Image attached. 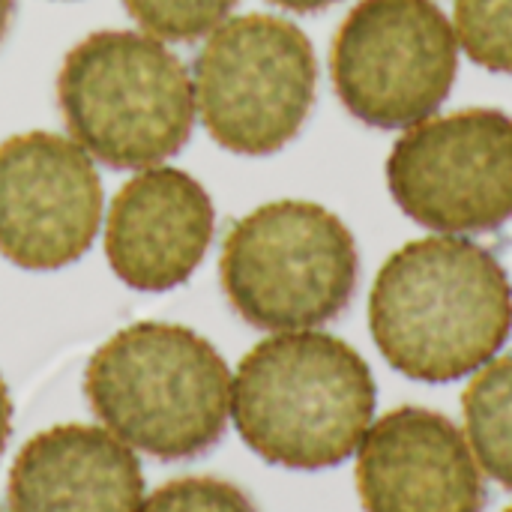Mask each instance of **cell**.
<instances>
[{"instance_id": "cell-1", "label": "cell", "mask_w": 512, "mask_h": 512, "mask_svg": "<svg viewBox=\"0 0 512 512\" xmlns=\"http://www.w3.org/2000/svg\"><path fill=\"white\" fill-rule=\"evenodd\" d=\"M369 330L396 372L426 384L459 381L492 363L510 339V276L468 237L411 240L378 270Z\"/></svg>"}, {"instance_id": "cell-2", "label": "cell", "mask_w": 512, "mask_h": 512, "mask_svg": "<svg viewBox=\"0 0 512 512\" xmlns=\"http://www.w3.org/2000/svg\"><path fill=\"white\" fill-rule=\"evenodd\" d=\"M378 390L342 339L294 330L258 342L231 381V417L252 453L291 471L342 465L366 438Z\"/></svg>"}, {"instance_id": "cell-3", "label": "cell", "mask_w": 512, "mask_h": 512, "mask_svg": "<svg viewBox=\"0 0 512 512\" xmlns=\"http://www.w3.org/2000/svg\"><path fill=\"white\" fill-rule=\"evenodd\" d=\"M231 369L195 330L141 321L114 333L87 363L93 414L123 444L162 462L204 456L231 414Z\"/></svg>"}, {"instance_id": "cell-4", "label": "cell", "mask_w": 512, "mask_h": 512, "mask_svg": "<svg viewBox=\"0 0 512 512\" xmlns=\"http://www.w3.org/2000/svg\"><path fill=\"white\" fill-rule=\"evenodd\" d=\"M66 129L90 159L141 171L177 156L195 126V84L183 60L150 33L84 36L57 75Z\"/></svg>"}, {"instance_id": "cell-5", "label": "cell", "mask_w": 512, "mask_h": 512, "mask_svg": "<svg viewBox=\"0 0 512 512\" xmlns=\"http://www.w3.org/2000/svg\"><path fill=\"white\" fill-rule=\"evenodd\" d=\"M219 279L231 309L270 333L312 330L357 291L360 252L348 225L312 201H270L228 231Z\"/></svg>"}, {"instance_id": "cell-6", "label": "cell", "mask_w": 512, "mask_h": 512, "mask_svg": "<svg viewBox=\"0 0 512 512\" xmlns=\"http://www.w3.org/2000/svg\"><path fill=\"white\" fill-rule=\"evenodd\" d=\"M192 84L195 108L219 147L270 156L300 135L312 111L318 60L294 21L249 12L207 36Z\"/></svg>"}, {"instance_id": "cell-7", "label": "cell", "mask_w": 512, "mask_h": 512, "mask_svg": "<svg viewBox=\"0 0 512 512\" xmlns=\"http://www.w3.org/2000/svg\"><path fill=\"white\" fill-rule=\"evenodd\" d=\"M456 72L459 39L432 0H360L330 51L342 105L375 129L429 120L450 96Z\"/></svg>"}, {"instance_id": "cell-8", "label": "cell", "mask_w": 512, "mask_h": 512, "mask_svg": "<svg viewBox=\"0 0 512 512\" xmlns=\"http://www.w3.org/2000/svg\"><path fill=\"white\" fill-rule=\"evenodd\" d=\"M405 216L438 234L498 231L512 219V117L465 108L408 126L387 159Z\"/></svg>"}, {"instance_id": "cell-9", "label": "cell", "mask_w": 512, "mask_h": 512, "mask_svg": "<svg viewBox=\"0 0 512 512\" xmlns=\"http://www.w3.org/2000/svg\"><path fill=\"white\" fill-rule=\"evenodd\" d=\"M102 180L93 159L57 132L0 144V255L21 270H63L96 240Z\"/></svg>"}, {"instance_id": "cell-10", "label": "cell", "mask_w": 512, "mask_h": 512, "mask_svg": "<svg viewBox=\"0 0 512 512\" xmlns=\"http://www.w3.org/2000/svg\"><path fill=\"white\" fill-rule=\"evenodd\" d=\"M357 492L366 512H483L486 480L453 420L396 408L363 438Z\"/></svg>"}, {"instance_id": "cell-11", "label": "cell", "mask_w": 512, "mask_h": 512, "mask_svg": "<svg viewBox=\"0 0 512 512\" xmlns=\"http://www.w3.org/2000/svg\"><path fill=\"white\" fill-rule=\"evenodd\" d=\"M216 231L207 189L180 168H141L114 195L105 255L114 276L144 294L183 285L204 261Z\"/></svg>"}, {"instance_id": "cell-12", "label": "cell", "mask_w": 512, "mask_h": 512, "mask_svg": "<svg viewBox=\"0 0 512 512\" xmlns=\"http://www.w3.org/2000/svg\"><path fill=\"white\" fill-rule=\"evenodd\" d=\"M141 504L144 474L132 447L81 423L33 435L6 486L9 512H138Z\"/></svg>"}, {"instance_id": "cell-13", "label": "cell", "mask_w": 512, "mask_h": 512, "mask_svg": "<svg viewBox=\"0 0 512 512\" xmlns=\"http://www.w3.org/2000/svg\"><path fill=\"white\" fill-rule=\"evenodd\" d=\"M462 411L477 462L512 489V354L483 366L462 396Z\"/></svg>"}, {"instance_id": "cell-14", "label": "cell", "mask_w": 512, "mask_h": 512, "mask_svg": "<svg viewBox=\"0 0 512 512\" xmlns=\"http://www.w3.org/2000/svg\"><path fill=\"white\" fill-rule=\"evenodd\" d=\"M453 30L477 66L512 75V0H456Z\"/></svg>"}, {"instance_id": "cell-15", "label": "cell", "mask_w": 512, "mask_h": 512, "mask_svg": "<svg viewBox=\"0 0 512 512\" xmlns=\"http://www.w3.org/2000/svg\"><path fill=\"white\" fill-rule=\"evenodd\" d=\"M123 6L144 33L168 42H192L228 21L237 0H123Z\"/></svg>"}, {"instance_id": "cell-16", "label": "cell", "mask_w": 512, "mask_h": 512, "mask_svg": "<svg viewBox=\"0 0 512 512\" xmlns=\"http://www.w3.org/2000/svg\"><path fill=\"white\" fill-rule=\"evenodd\" d=\"M138 512H258L252 498L216 477H180L159 486Z\"/></svg>"}, {"instance_id": "cell-17", "label": "cell", "mask_w": 512, "mask_h": 512, "mask_svg": "<svg viewBox=\"0 0 512 512\" xmlns=\"http://www.w3.org/2000/svg\"><path fill=\"white\" fill-rule=\"evenodd\" d=\"M12 435V399H9V390H6V381L0 375V456L6 450V441Z\"/></svg>"}, {"instance_id": "cell-18", "label": "cell", "mask_w": 512, "mask_h": 512, "mask_svg": "<svg viewBox=\"0 0 512 512\" xmlns=\"http://www.w3.org/2000/svg\"><path fill=\"white\" fill-rule=\"evenodd\" d=\"M270 3H276L288 12H318V9H327L339 0H270Z\"/></svg>"}, {"instance_id": "cell-19", "label": "cell", "mask_w": 512, "mask_h": 512, "mask_svg": "<svg viewBox=\"0 0 512 512\" xmlns=\"http://www.w3.org/2000/svg\"><path fill=\"white\" fill-rule=\"evenodd\" d=\"M12 6H15V0H0V39L6 36L9 18H12Z\"/></svg>"}, {"instance_id": "cell-20", "label": "cell", "mask_w": 512, "mask_h": 512, "mask_svg": "<svg viewBox=\"0 0 512 512\" xmlns=\"http://www.w3.org/2000/svg\"><path fill=\"white\" fill-rule=\"evenodd\" d=\"M507 512H512V507H507Z\"/></svg>"}]
</instances>
